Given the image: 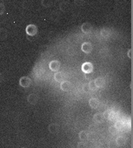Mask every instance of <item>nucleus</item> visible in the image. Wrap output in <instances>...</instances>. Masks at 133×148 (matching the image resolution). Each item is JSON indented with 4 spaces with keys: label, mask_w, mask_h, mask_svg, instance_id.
I'll return each mask as SVG.
<instances>
[{
    "label": "nucleus",
    "mask_w": 133,
    "mask_h": 148,
    "mask_svg": "<svg viewBox=\"0 0 133 148\" xmlns=\"http://www.w3.org/2000/svg\"><path fill=\"white\" fill-rule=\"evenodd\" d=\"M38 30L37 25H33V24L28 25L26 26V28H25V32H26V34H27L28 36H30V37H34V36H36V35L38 34Z\"/></svg>",
    "instance_id": "nucleus-1"
},
{
    "label": "nucleus",
    "mask_w": 133,
    "mask_h": 148,
    "mask_svg": "<svg viewBox=\"0 0 133 148\" xmlns=\"http://www.w3.org/2000/svg\"><path fill=\"white\" fill-rule=\"evenodd\" d=\"M82 71L85 74H90L93 71V64L91 62H85L81 66Z\"/></svg>",
    "instance_id": "nucleus-2"
},
{
    "label": "nucleus",
    "mask_w": 133,
    "mask_h": 148,
    "mask_svg": "<svg viewBox=\"0 0 133 148\" xmlns=\"http://www.w3.org/2000/svg\"><path fill=\"white\" fill-rule=\"evenodd\" d=\"M31 85V79L27 77V76H24L21 77L19 79V86L23 88H28L30 87V86Z\"/></svg>",
    "instance_id": "nucleus-3"
},
{
    "label": "nucleus",
    "mask_w": 133,
    "mask_h": 148,
    "mask_svg": "<svg viewBox=\"0 0 133 148\" xmlns=\"http://www.w3.org/2000/svg\"><path fill=\"white\" fill-rule=\"evenodd\" d=\"M81 50L83 52H85V54H89L93 50V45L91 42H85L83 43V45H81Z\"/></svg>",
    "instance_id": "nucleus-4"
},
{
    "label": "nucleus",
    "mask_w": 133,
    "mask_h": 148,
    "mask_svg": "<svg viewBox=\"0 0 133 148\" xmlns=\"http://www.w3.org/2000/svg\"><path fill=\"white\" fill-rule=\"evenodd\" d=\"M60 62L58 60H51L50 63H49V68L51 71H54V72H57L59 71L60 69Z\"/></svg>",
    "instance_id": "nucleus-5"
},
{
    "label": "nucleus",
    "mask_w": 133,
    "mask_h": 148,
    "mask_svg": "<svg viewBox=\"0 0 133 148\" xmlns=\"http://www.w3.org/2000/svg\"><path fill=\"white\" fill-rule=\"evenodd\" d=\"M72 84L70 82V81H66V80H63V81H62L61 82V84H60V88H61V90L62 91H63V92H70L72 89Z\"/></svg>",
    "instance_id": "nucleus-6"
},
{
    "label": "nucleus",
    "mask_w": 133,
    "mask_h": 148,
    "mask_svg": "<svg viewBox=\"0 0 133 148\" xmlns=\"http://www.w3.org/2000/svg\"><path fill=\"white\" fill-rule=\"evenodd\" d=\"M92 29H93V26H92V25H91V23H89V22H85V23H84V24L81 25V31H82V32L85 33V34L90 33V32L92 31Z\"/></svg>",
    "instance_id": "nucleus-7"
},
{
    "label": "nucleus",
    "mask_w": 133,
    "mask_h": 148,
    "mask_svg": "<svg viewBox=\"0 0 133 148\" xmlns=\"http://www.w3.org/2000/svg\"><path fill=\"white\" fill-rule=\"evenodd\" d=\"M27 101L29 102V104L31 105H37V103L38 102V96L36 93H31L28 97H27Z\"/></svg>",
    "instance_id": "nucleus-8"
},
{
    "label": "nucleus",
    "mask_w": 133,
    "mask_h": 148,
    "mask_svg": "<svg viewBox=\"0 0 133 148\" xmlns=\"http://www.w3.org/2000/svg\"><path fill=\"white\" fill-rule=\"evenodd\" d=\"M99 105H100V102H99V100L98 99H96V98L90 99V100H89V106H91V108L97 109L99 106Z\"/></svg>",
    "instance_id": "nucleus-9"
},
{
    "label": "nucleus",
    "mask_w": 133,
    "mask_h": 148,
    "mask_svg": "<svg viewBox=\"0 0 133 148\" xmlns=\"http://www.w3.org/2000/svg\"><path fill=\"white\" fill-rule=\"evenodd\" d=\"M59 9L61 12H68L69 9H70V4L69 2L67 1H63L60 3L59 5Z\"/></svg>",
    "instance_id": "nucleus-10"
},
{
    "label": "nucleus",
    "mask_w": 133,
    "mask_h": 148,
    "mask_svg": "<svg viewBox=\"0 0 133 148\" xmlns=\"http://www.w3.org/2000/svg\"><path fill=\"white\" fill-rule=\"evenodd\" d=\"M100 35L102 38H104V39H108L110 35H111V32H110V30L108 29V28H103L101 31H100Z\"/></svg>",
    "instance_id": "nucleus-11"
},
{
    "label": "nucleus",
    "mask_w": 133,
    "mask_h": 148,
    "mask_svg": "<svg viewBox=\"0 0 133 148\" xmlns=\"http://www.w3.org/2000/svg\"><path fill=\"white\" fill-rule=\"evenodd\" d=\"M93 81H94V84H95L97 88H102L105 84V80L101 77H98V78L95 79Z\"/></svg>",
    "instance_id": "nucleus-12"
},
{
    "label": "nucleus",
    "mask_w": 133,
    "mask_h": 148,
    "mask_svg": "<svg viewBox=\"0 0 133 148\" xmlns=\"http://www.w3.org/2000/svg\"><path fill=\"white\" fill-rule=\"evenodd\" d=\"M58 130H59V126H58V125H57L55 123H51L48 125V131L52 134L57 133L58 132Z\"/></svg>",
    "instance_id": "nucleus-13"
},
{
    "label": "nucleus",
    "mask_w": 133,
    "mask_h": 148,
    "mask_svg": "<svg viewBox=\"0 0 133 148\" xmlns=\"http://www.w3.org/2000/svg\"><path fill=\"white\" fill-rule=\"evenodd\" d=\"M54 79H55V81L61 83L62 81L64 80V75H63V73L61 72V71L55 72V74H54Z\"/></svg>",
    "instance_id": "nucleus-14"
},
{
    "label": "nucleus",
    "mask_w": 133,
    "mask_h": 148,
    "mask_svg": "<svg viewBox=\"0 0 133 148\" xmlns=\"http://www.w3.org/2000/svg\"><path fill=\"white\" fill-rule=\"evenodd\" d=\"M126 143V138L123 135H119L116 138V144L118 146H123Z\"/></svg>",
    "instance_id": "nucleus-15"
},
{
    "label": "nucleus",
    "mask_w": 133,
    "mask_h": 148,
    "mask_svg": "<svg viewBox=\"0 0 133 148\" xmlns=\"http://www.w3.org/2000/svg\"><path fill=\"white\" fill-rule=\"evenodd\" d=\"M104 119V115H103V113H101V112H97V113H95V114L93 115V120H94L96 123H102Z\"/></svg>",
    "instance_id": "nucleus-16"
},
{
    "label": "nucleus",
    "mask_w": 133,
    "mask_h": 148,
    "mask_svg": "<svg viewBox=\"0 0 133 148\" xmlns=\"http://www.w3.org/2000/svg\"><path fill=\"white\" fill-rule=\"evenodd\" d=\"M8 37V32L5 28H0V40H5Z\"/></svg>",
    "instance_id": "nucleus-17"
},
{
    "label": "nucleus",
    "mask_w": 133,
    "mask_h": 148,
    "mask_svg": "<svg viewBox=\"0 0 133 148\" xmlns=\"http://www.w3.org/2000/svg\"><path fill=\"white\" fill-rule=\"evenodd\" d=\"M41 5L45 8L51 7L53 5V0H41Z\"/></svg>",
    "instance_id": "nucleus-18"
},
{
    "label": "nucleus",
    "mask_w": 133,
    "mask_h": 148,
    "mask_svg": "<svg viewBox=\"0 0 133 148\" xmlns=\"http://www.w3.org/2000/svg\"><path fill=\"white\" fill-rule=\"evenodd\" d=\"M59 18H60V13L59 12H57V11H54L51 12V14H50V19L51 20L57 21V20H59Z\"/></svg>",
    "instance_id": "nucleus-19"
},
{
    "label": "nucleus",
    "mask_w": 133,
    "mask_h": 148,
    "mask_svg": "<svg viewBox=\"0 0 133 148\" xmlns=\"http://www.w3.org/2000/svg\"><path fill=\"white\" fill-rule=\"evenodd\" d=\"M78 138L81 141H85L88 138V133L87 132L85 131H81L79 133H78Z\"/></svg>",
    "instance_id": "nucleus-20"
},
{
    "label": "nucleus",
    "mask_w": 133,
    "mask_h": 148,
    "mask_svg": "<svg viewBox=\"0 0 133 148\" xmlns=\"http://www.w3.org/2000/svg\"><path fill=\"white\" fill-rule=\"evenodd\" d=\"M109 132L112 134V135H115V134H117V128L114 126V125H111V126H110L109 127Z\"/></svg>",
    "instance_id": "nucleus-21"
},
{
    "label": "nucleus",
    "mask_w": 133,
    "mask_h": 148,
    "mask_svg": "<svg viewBox=\"0 0 133 148\" xmlns=\"http://www.w3.org/2000/svg\"><path fill=\"white\" fill-rule=\"evenodd\" d=\"M86 0H74V4L77 6H82L85 3Z\"/></svg>",
    "instance_id": "nucleus-22"
},
{
    "label": "nucleus",
    "mask_w": 133,
    "mask_h": 148,
    "mask_svg": "<svg viewBox=\"0 0 133 148\" xmlns=\"http://www.w3.org/2000/svg\"><path fill=\"white\" fill-rule=\"evenodd\" d=\"M88 87H89L91 90H96V89H97V87H96V86H95V84H94V81H93V80H91V81H90V82H89V84H88Z\"/></svg>",
    "instance_id": "nucleus-23"
},
{
    "label": "nucleus",
    "mask_w": 133,
    "mask_h": 148,
    "mask_svg": "<svg viewBox=\"0 0 133 148\" xmlns=\"http://www.w3.org/2000/svg\"><path fill=\"white\" fill-rule=\"evenodd\" d=\"M77 147H78V148H87V145H86L84 141H81V142H78V143Z\"/></svg>",
    "instance_id": "nucleus-24"
},
{
    "label": "nucleus",
    "mask_w": 133,
    "mask_h": 148,
    "mask_svg": "<svg viewBox=\"0 0 133 148\" xmlns=\"http://www.w3.org/2000/svg\"><path fill=\"white\" fill-rule=\"evenodd\" d=\"M5 12V6L3 3H0V15L4 14Z\"/></svg>",
    "instance_id": "nucleus-25"
},
{
    "label": "nucleus",
    "mask_w": 133,
    "mask_h": 148,
    "mask_svg": "<svg viewBox=\"0 0 133 148\" xmlns=\"http://www.w3.org/2000/svg\"><path fill=\"white\" fill-rule=\"evenodd\" d=\"M127 56H128V58H129L132 59V49H130V50L128 51V52H127Z\"/></svg>",
    "instance_id": "nucleus-26"
},
{
    "label": "nucleus",
    "mask_w": 133,
    "mask_h": 148,
    "mask_svg": "<svg viewBox=\"0 0 133 148\" xmlns=\"http://www.w3.org/2000/svg\"><path fill=\"white\" fill-rule=\"evenodd\" d=\"M4 81V75H3V73L0 72V83H2Z\"/></svg>",
    "instance_id": "nucleus-27"
},
{
    "label": "nucleus",
    "mask_w": 133,
    "mask_h": 148,
    "mask_svg": "<svg viewBox=\"0 0 133 148\" xmlns=\"http://www.w3.org/2000/svg\"><path fill=\"white\" fill-rule=\"evenodd\" d=\"M88 88H89V87H88V86H85V89H84V90H85V92H87V91H88Z\"/></svg>",
    "instance_id": "nucleus-28"
},
{
    "label": "nucleus",
    "mask_w": 133,
    "mask_h": 148,
    "mask_svg": "<svg viewBox=\"0 0 133 148\" xmlns=\"http://www.w3.org/2000/svg\"><path fill=\"white\" fill-rule=\"evenodd\" d=\"M21 148H27V147H21Z\"/></svg>",
    "instance_id": "nucleus-29"
}]
</instances>
